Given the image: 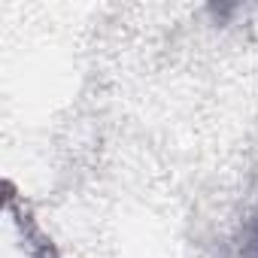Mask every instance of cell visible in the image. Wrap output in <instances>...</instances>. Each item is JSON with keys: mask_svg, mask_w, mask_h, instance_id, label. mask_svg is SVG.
<instances>
[{"mask_svg": "<svg viewBox=\"0 0 258 258\" xmlns=\"http://www.w3.org/2000/svg\"><path fill=\"white\" fill-rule=\"evenodd\" d=\"M237 255L240 258H258V213L243 225L240 240H237Z\"/></svg>", "mask_w": 258, "mask_h": 258, "instance_id": "cell-1", "label": "cell"}]
</instances>
